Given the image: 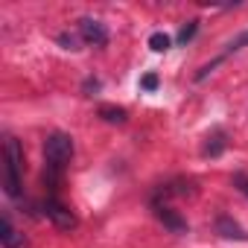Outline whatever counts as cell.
Masks as SVG:
<instances>
[{"mask_svg":"<svg viewBox=\"0 0 248 248\" xmlns=\"http://www.w3.org/2000/svg\"><path fill=\"white\" fill-rule=\"evenodd\" d=\"M0 245L3 248H27V236L12 225L9 213H3V225H0Z\"/></svg>","mask_w":248,"mask_h":248,"instance_id":"obj_6","label":"cell"},{"mask_svg":"<svg viewBox=\"0 0 248 248\" xmlns=\"http://www.w3.org/2000/svg\"><path fill=\"white\" fill-rule=\"evenodd\" d=\"M85 91H88V93H91V91H99V82H96V79H88V82H85Z\"/></svg>","mask_w":248,"mask_h":248,"instance_id":"obj_16","label":"cell"},{"mask_svg":"<svg viewBox=\"0 0 248 248\" xmlns=\"http://www.w3.org/2000/svg\"><path fill=\"white\" fill-rule=\"evenodd\" d=\"M242 47H248V30H242L231 44H228V53H233V50H242Z\"/></svg>","mask_w":248,"mask_h":248,"instance_id":"obj_12","label":"cell"},{"mask_svg":"<svg viewBox=\"0 0 248 248\" xmlns=\"http://www.w3.org/2000/svg\"><path fill=\"white\" fill-rule=\"evenodd\" d=\"M70 158H73V138L64 132H53L44 140V184H47L50 196L59 193L62 175H64V167L70 164Z\"/></svg>","mask_w":248,"mask_h":248,"instance_id":"obj_1","label":"cell"},{"mask_svg":"<svg viewBox=\"0 0 248 248\" xmlns=\"http://www.w3.org/2000/svg\"><path fill=\"white\" fill-rule=\"evenodd\" d=\"M152 210H155V216L172 231V233H187V222H184V216L178 213V210H172L167 202H161V199H155L152 202Z\"/></svg>","mask_w":248,"mask_h":248,"instance_id":"obj_5","label":"cell"},{"mask_svg":"<svg viewBox=\"0 0 248 248\" xmlns=\"http://www.w3.org/2000/svg\"><path fill=\"white\" fill-rule=\"evenodd\" d=\"M193 35H196V21H190L187 27H181V32H178V44H187Z\"/></svg>","mask_w":248,"mask_h":248,"instance_id":"obj_13","label":"cell"},{"mask_svg":"<svg viewBox=\"0 0 248 248\" xmlns=\"http://www.w3.org/2000/svg\"><path fill=\"white\" fill-rule=\"evenodd\" d=\"M233 184H236V190H239V193H245V196H248V175H245V172H236V175H233Z\"/></svg>","mask_w":248,"mask_h":248,"instance_id":"obj_14","label":"cell"},{"mask_svg":"<svg viewBox=\"0 0 248 248\" xmlns=\"http://www.w3.org/2000/svg\"><path fill=\"white\" fill-rule=\"evenodd\" d=\"M79 35H82V41L91 44V47H105V44H108V30H105V24L96 21V18H82V21H79Z\"/></svg>","mask_w":248,"mask_h":248,"instance_id":"obj_4","label":"cell"},{"mask_svg":"<svg viewBox=\"0 0 248 248\" xmlns=\"http://www.w3.org/2000/svg\"><path fill=\"white\" fill-rule=\"evenodd\" d=\"M140 88H143V91H155V88H158V76H155V73L143 76V79H140Z\"/></svg>","mask_w":248,"mask_h":248,"instance_id":"obj_15","label":"cell"},{"mask_svg":"<svg viewBox=\"0 0 248 248\" xmlns=\"http://www.w3.org/2000/svg\"><path fill=\"white\" fill-rule=\"evenodd\" d=\"M216 228H219V233H222V236H228V239H248V233H242V228H239V225H233L228 216H219Z\"/></svg>","mask_w":248,"mask_h":248,"instance_id":"obj_8","label":"cell"},{"mask_svg":"<svg viewBox=\"0 0 248 248\" xmlns=\"http://www.w3.org/2000/svg\"><path fill=\"white\" fill-rule=\"evenodd\" d=\"M222 149H225V132H213V135H207V140H204V155H210V158H216V155H222Z\"/></svg>","mask_w":248,"mask_h":248,"instance_id":"obj_7","label":"cell"},{"mask_svg":"<svg viewBox=\"0 0 248 248\" xmlns=\"http://www.w3.org/2000/svg\"><path fill=\"white\" fill-rule=\"evenodd\" d=\"M99 117L105 120V123H117V126H123V123H126V108H117V105H102L99 108Z\"/></svg>","mask_w":248,"mask_h":248,"instance_id":"obj_9","label":"cell"},{"mask_svg":"<svg viewBox=\"0 0 248 248\" xmlns=\"http://www.w3.org/2000/svg\"><path fill=\"white\" fill-rule=\"evenodd\" d=\"M41 210H44V216L56 225V228H62V231H73L76 225H79V219H76V213L59 199V196H47L44 199V204H41Z\"/></svg>","mask_w":248,"mask_h":248,"instance_id":"obj_3","label":"cell"},{"mask_svg":"<svg viewBox=\"0 0 248 248\" xmlns=\"http://www.w3.org/2000/svg\"><path fill=\"white\" fill-rule=\"evenodd\" d=\"M3 161H6V175H3V184H6V196L9 199H18L21 196V184H24V146L15 140V138H6L3 143Z\"/></svg>","mask_w":248,"mask_h":248,"instance_id":"obj_2","label":"cell"},{"mask_svg":"<svg viewBox=\"0 0 248 248\" xmlns=\"http://www.w3.org/2000/svg\"><path fill=\"white\" fill-rule=\"evenodd\" d=\"M170 44H172V38H170L167 32H152V35H149V47H152L155 53H164V50H170Z\"/></svg>","mask_w":248,"mask_h":248,"instance_id":"obj_10","label":"cell"},{"mask_svg":"<svg viewBox=\"0 0 248 248\" xmlns=\"http://www.w3.org/2000/svg\"><path fill=\"white\" fill-rule=\"evenodd\" d=\"M59 44H62L64 50H79V38L70 35V32H62V35H59Z\"/></svg>","mask_w":248,"mask_h":248,"instance_id":"obj_11","label":"cell"}]
</instances>
